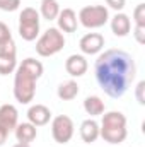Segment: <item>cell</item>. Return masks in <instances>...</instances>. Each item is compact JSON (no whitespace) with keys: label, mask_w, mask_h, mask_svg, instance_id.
I'll list each match as a JSON object with an SVG mask.
<instances>
[{"label":"cell","mask_w":145,"mask_h":147,"mask_svg":"<svg viewBox=\"0 0 145 147\" xmlns=\"http://www.w3.org/2000/svg\"><path fill=\"white\" fill-rule=\"evenodd\" d=\"M19 69L24 70L28 75H31L34 80H38V79L43 75V63H41L39 60H36V58H26V60L19 65Z\"/></svg>","instance_id":"obj_16"},{"label":"cell","mask_w":145,"mask_h":147,"mask_svg":"<svg viewBox=\"0 0 145 147\" xmlns=\"http://www.w3.org/2000/svg\"><path fill=\"white\" fill-rule=\"evenodd\" d=\"M19 34L24 41H34L39 34V14L36 9L26 7L19 16Z\"/></svg>","instance_id":"obj_3"},{"label":"cell","mask_w":145,"mask_h":147,"mask_svg":"<svg viewBox=\"0 0 145 147\" xmlns=\"http://www.w3.org/2000/svg\"><path fill=\"white\" fill-rule=\"evenodd\" d=\"M10 29H9V26L5 24V22H2L0 21V43H3V41H7V39H10Z\"/></svg>","instance_id":"obj_25"},{"label":"cell","mask_w":145,"mask_h":147,"mask_svg":"<svg viewBox=\"0 0 145 147\" xmlns=\"http://www.w3.org/2000/svg\"><path fill=\"white\" fill-rule=\"evenodd\" d=\"M41 14H43V17L48 19V21L56 19L58 14H60L58 2H56V0H41Z\"/></svg>","instance_id":"obj_19"},{"label":"cell","mask_w":145,"mask_h":147,"mask_svg":"<svg viewBox=\"0 0 145 147\" xmlns=\"http://www.w3.org/2000/svg\"><path fill=\"white\" fill-rule=\"evenodd\" d=\"M84 110L87 111V115H91V116H97V115H103V111H104V103H103L101 98H97V96H89V98H85V101H84Z\"/></svg>","instance_id":"obj_18"},{"label":"cell","mask_w":145,"mask_h":147,"mask_svg":"<svg viewBox=\"0 0 145 147\" xmlns=\"http://www.w3.org/2000/svg\"><path fill=\"white\" fill-rule=\"evenodd\" d=\"M133 19L137 26H145V3H138L137 9L133 10Z\"/></svg>","instance_id":"obj_22"},{"label":"cell","mask_w":145,"mask_h":147,"mask_svg":"<svg viewBox=\"0 0 145 147\" xmlns=\"http://www.w3.org/2000/svg\"><path fill=\"white\" fill-rule=\"evenodd\" d=\"M144 91H145V80H140V82L137 84V91H135V96H137V101H138L140 105H145Z\"/></svg>","instance_id":"obj_24"},{"label":"cell","mask_w":145,"mask_h":147,"mask_svg":"<svg viewBox=\"0 0 145 147\" xmlns=\"http://www.w3.org/2000/svg\"><path fill=\"white\" fill-rule=\"evenodd\" d=\"M17 115L19 113H17L14 105H3V106H0V125L7 132H10L17 125Z\"/></svg>","instance_id":"obj_10"},{"label":"cell","mask_w":145,"mask_h":147,"mask_svg":"<svg viewBox=\"0 0 145 147\" xmlns=\"http://www.w3.org/2000/svg\"><path fill=\"white\" fill-rule=\"evenodd\" d=\"M79 46H80V50H82L84 53H87V55H96L97 51L103 50V46H104V38H103V34H99V33H89V34H85V36L80 38Z\"/></svg>","instance_id":"obj_7"},{"label":"cell","mask_w":145,"mask_h":147,"mask_svg":"<svg viewBox=\"0 0 145 147\" xmlns=\"http://www.w3.org/2000/svg\"><path fill=\"white\" fill-rule=\"evenodd\" d=\"M7 135H9V132L0 125V146H3L5 144V140H7Z\"/></svg>","instance_id":"obj_28"},{"label":"cell","mask_w":145,"mask_h":147,"mask_svg":"<svg viewBox=\"0 0 145 147\" xmlns=\"http://www.w3.org/2000/svg\"><path fill=\"white\" fill-rule=\"evenodd\" d=\"M58 28L63 31V33H75L77 29V14L73 12L72 9H63L60 14H58Z\"/></svg>","instance_id":"obj_11"},{"label":"cell","mask_w":145,"mask_h":147,"mask_svg":"<svg viewBox=\"0 0 145 147\" xmlns=\"http://www.w3.org/2000/svg\"><path fill=\"white\" fill-rule=\"evenodd\" d=\"M51 135L55 142L58 144H67L73 135V121L67 115H58L53 118L51 123Z\"/></svg>","instance_id":"obj_6"},{"label":"cell","mask_w":145,"mask_h":147,"mask_svg":"<svg viewBox=\"0 0 145 147\" xmlns=\"http://www.w3.org/2000/svg\"><path fill=\"white\" fill-rule=\"evenodd\" d=\"M0 57H15V43L12 38L0 43Z\"/></svg>","instance_id":"obj_21"},{"label":"cell","mask_w":145,"mask_h":147,"mask_svg":"<svg viewBox=\"0 0 145 147\" xmlns=\"http://www.w3.org/2000/svg\"><path fill=\"white\" fill-rule=\"evenodd\" d=\"M96 79L103 91L111 98H121L137 75L132 55L121 50H108L96 60Z\"/></svg>","instance_id":"obj_1"},{"label":"cell","mask_w":145,"mask_h":147,"mask_svg":"<svg viewBox=\"0 0 145 147\" xmlns=\"http://www.w3.org/2000/svg\"><path fill=\"white\" fill-rule=\"evenodd\" d=\"M19 5H21V0H0L2 10H15Z\"/></svg>","instance_id":"obj_23"},{"label":"cell","mask_w":145,"mask_h":147,"mask_svg":"<svg viewBox=\"0 0 145 147\" xmlns=\"http://www.w3.org/2000/svg\"><path fill=\"white\" fill-rule=\"evenodd\" d=\"M28 118H29V123H33L34 127H43L50 121L51 111L44 105H34L28 110Z\"/></svg>","instance_id":"obj_8"},{"label":"cell","mask_w":145,"mask_h":147,"mask_svg":"<svg viewBox=\"0 0 145 147\" xmlns=\"http://www.w3.org/2000/svg\"><path fill=\"white\" fill-rule=\"evenodd\" d=\"M14 147H31V146H29V144H24V142H17Z\"/></svg>","instance_id":"obj_29"},{"label":"cell","mask_w":145,"mask_h":147,"mask_svg":"<svg viewBox=\"0 0 145 147\" xmlns=\"http://www.w3.org/2000/svg\"><path fill=\"white\" fill-rule=\"evenodd\" d=\"M79 19H80L82 26H85L89 29H96V28H101L108 22L109 14L104 5H85L80 9Z\"/></svg>","instance_id":"obj_5"},{"label":"cell","mask_w":145,"mask_h":147,"mask_svg":"<svg viewBox=\"0 0 145 147\" xmlns=\"http://www.w3.org/2000/svg\"><path fill=\"white\" fill-rule=\"evenodd\" d=\"M58 98L63 99V101H72L73 98H77L79 94V84L75 80H67L63 84L58 86Z\"/></svg>","instance_id":"obj_17"},{"label":"cell","mask_w":145,"mask_h":147,"mask_svg":"<svg viewBox=\"0 0 145 147\" xmlns=\"http://www.w3.org/2000/svg\"><path fill=\"white\" fill-rule=\"evenodd\" d=\"M65 46V38L56 28H50L36 43V53L41 57H51Z\"/></svg>","instance_id":"obj_2"},{"label":"cell","mask_w":145,"mask_h":147,"mask_svg":"<svg viewBox=\"0 0 145 147\" xmlns=\"http://www.w3.org/2000/svg\"><path fill=\"white\" fill-rule=\"evenodd\" d=\"M38 132L36 127L33 123H21V125H15V139L19 142H24V144H29L36 139Z\"/></svg>","instance_id":"obj_15"},{"label":"cell","mask_w":145,"mask_h":147,"mask_svg":"<svg viewBox=\"0 0 145 147\" xmlns=\"http://www.w3.org/2000/svg\"><path fill=\"white\" fill-rule=\"evenodd\" d=\"M15 69V57H0V75H9Z\"/></svg>","instance_id":"obj_20"},{"label":"cell","mask_w":145,"mask_h":147,"mask_svg":"<svg viewBox=\"0 0 145 147\" xmlns=\"http://www.w3.org/2000/svg\"><path fill=\"white\" fill-rule=\"evenodd\" d=\"M106 3L111 5L113 9H116V10H121L125 7V0H106Z\"/></svg>","instance_id":"obj_27"},{"label":"cell","mask_w":145,"mask_h":147,"mask_svg":"<svg viewBox=\"0 0 145 147\" xmlns=\"http://www.w3.org/2000/svg\"><path fill=\"white\" fill-rule=\"evenodd\" d=\"M99 135L109 144H121L126 139V127H103L99 128Z\"/></svg>","instance_id":"obj_12"},{"label":"cell","mask_w":145,"mask_h":147,"mask_svg":"<svg viewBox=\"0 0 145 147\" xmlns=\"http://www.w3.org/2000/svg\"><path fill=\"white\" fill-rule=\"evenodd\" d=\"M135 38H137V41L140 43V45H144L145 43V26H135Z\"/></svg>","instance_id":"obj_26"},{"label":"cell","mask_w":145,"mask_h":147,"mask_svg":"<svg viewBox=\"0 0 145 147\" xmlns=\"http://www.w3.org/2000/svg\"><path fill=\"white\" fill-rule=\"evenodd\" d=\"M80 137L87 144L96 142L97 137H99V125H97V121L96 120H91V118L89 120H84L82 125H80Z\"/></svg>","instance_id":"obj_13"},{"label":"cell","mask_w":145,"mask_h":147,"mask_svg":"<svg viewBox=\"0 0 145 147\" xmlns=\"http://www.w3.org/2000/svg\"><path fill=\"white\" fill-rule=\"evenodd\" d=\"M130 28H132V22L126 14H116L111 19V29L116 36H126L130 33Z\"/></svg>","instance_id":"obj_14"},{"label":"cell","mask_w":145,"mask_h":147,"mask_svg":"<svg viewBox=\"0 0 145 147\" xmlns=\"http://www.w3.org/2000/svg\"><path fill=\"white\" fill-rule=\"evenodd\" d=\"M65 70L72 77H80L87 72V60L82 55H70L65 62Z\"/></svg>","instance_id":"obj_9"},{"label":"cell","mask_w":145,"mask_h":147,"mask_svg":"<svg viewBox=\"0 0 145 147\" xmlns=\"http://www.w3.org/2000/svg\"><path fill=\"white\" fill-rule=\"evenodd\" d=\"M34 92H36V80L31 75H28L24 70L17 69L15 79H14V96H15V99L22 105H28L29 101H33Z\"/></svg>","instance_id":"obj_4"}]
</instances>
